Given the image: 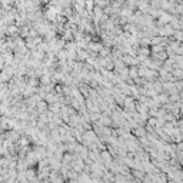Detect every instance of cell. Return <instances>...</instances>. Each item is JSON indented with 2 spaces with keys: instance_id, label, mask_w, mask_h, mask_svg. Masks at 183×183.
<instances>
[{
  "instance_id": "obj_1",
  "label": "cell",
  "mask_w": 183,
  "mask_h": 183,
  "mask_svg": "<svg viewBox=\"0 0 183 183\" xmlns=\"http://www.w3.org/2000/svg\"><path fill=\"white\" fill-rule=\"evenodd\" d=\"M159 31L162 33V35H164V36H169V35H172V33H173V27H172L170 24H164V26L160 29Z\"/></svg>"
},
{
  "instance_id": "obj_2",
  "label": "cell",
  "mask_w": 183,
  "mask_h": 183,
  "mask_svg": "<svg viewBox=\"0 0 183 183\" xmlns=\"http://www.w3.org/2000/svg\"><path fill=\"white\" fill-rule=\"evenodd\" d=\"M93 7H94V0H85V10L86 12L92 13Z\"/></svg>"
},
{
  "instance_id": "obj_3",
  "label": "cell",
  "mask_w": 183,
  "mask_h": 183,
  "mask_svg": "<svg viewBox=\"0 0 183 183\" xmlns=\"http://www.w3.org/2000/svg\"><path fill=\"white\" fill-rule=\"evenodd\" d=\"M73 3H74V4H77V6H80L82 9H85V0H74Z\"/></svg>"
},
{
  "instance_id": "obj_4",
  "label": "cell",
  "mask_w": 183,
  "mask_h": 183,
  "mask_svg": "<svg viewBox=\"0 0 183 183\" xmlns=\"http://www.w3.org/2000/svg\"><path fill=\"white\" fill-rule=\"evenodd\" d=\"M7 31L9 33H16V31H17V27H16V26H9Z\"/></svg>"
},
{
  "instance_id": "obj_5",
  "label": "cell",
  "mask_w": 183,
  "mask_h": 183,
  "mask_svg": "<svg viewBox=\"0 0 183 183\" xmlns=\"http://www.w3.org/2000/svg\"><path fill=\"white\" fill-rule=\"evenodd\" d=\"M39 107H40V110H43L44 107H46V106H44V103H40V105H39Z\"/></svg>"
}]
</instances>
